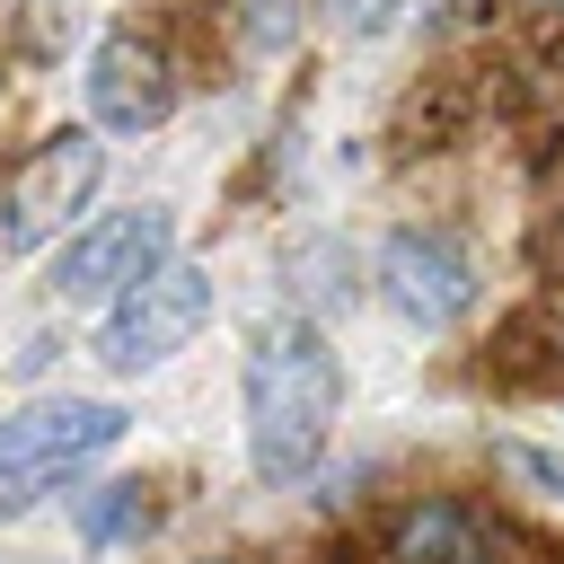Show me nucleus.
<instances>
[{
  "mask_svg": "<svg viewBox=\"0 0 564 564\" xmlns=\"http://www.w3.org/2000/svg\"><path fill=\"white\" fill-rule=\"evenodd\" d=\"M53 352H62V344H53V335H35V344L18 352V379H35V370H53Z\"/></svg>",
  "mask_w": 564,
  "mask_h": 564,
  "instance_id": "13",
  "label": "nucleus"
},
{
  "mask_svg": "<svg viewBox=\"0 0 564 564\" xmlns=\"http://www.w3.org/2000/svg\"><path fill=\"white\" fill-rule=\"evenodd\" d=\"M79 538H88V546H141V538H150V485L115 476V485L79 494Z\"/></svg>",
  "mask_w": 564,
  "mask_h": 564,
  "instance_id": "9",
  "label": "nucleus"
},
{
  "mask_svg": "<svg viewBox=\"0 0 564 564\" xmlns=\"http://www.w3.org/2000/svg\"><path fill=\"white\" fill-rule=\"evenodd\" d=\"M176 256V220L159 203L141 212H106L88 229H62V256H53V291L62 300H115L123 282H141L150 264Z\"/></svg>",
  "mask_w": 564,
  "mask_h": 564,
  "instance_id": "5",
  "label": "nucleus"
},
{
  "mask_svg": "<svg viewBox=\"0 0 564 564\" xmlns=\"http://www.w3.org/2000/svg\"><path fill=\"white\" fill-rule=\"evenodd\" d=\"M238 405H247V467L264 485H300L326 458L335 414H344V361H335V344L308 317L264 326L256 352H247Z\"/></svg>",
  "mask_w": 564,
  "mask_h": 564,
  "instance_id": "1",
  "label": "nucleus"
},
{
  "mask_svg": "<svg viewBox=\"0 0 564 564\" xmlns=\"http://www.w3.org/2000/svg\"><path fill=\"white\" fill-rule=\"evenodd\" d=\"M502 467L520 485H538L546 502H564V449H538V441H502Z\"/></svg>",
  "mask_w": 564,
  "mask_h": 564,
  "instance_id": "11",
  "label": "nucleus"
},
{
  "mask_svg": "<svg viewBox=\"0 0 564 564\" xmlns=\"http://www.w3.org/2000/svg\"><path fill=\"white\" fill-rule=\"evenodd\" d=\"M79 79H88L97 132H159V123L176 115V70H167V53L141 44V35H97V53H88Z\"/></svg>",
  "mask_w": 564,
  "mask_h": 564,
  "instance_id": "7",
  "label": "nucleus"
},
{
  "mask_svg": "<svg viewBox=\"0 0 564 564\" xmlns=\"http://www.w3.org/2000/svg\"><path fill=\"white\" fill-rule=\"evenodd\" d=\"M291 26H300V0H238V35H247V53L264 62V53H282L291 44Z\"/></svg>",
  "mask_w": 564,
  "mask_h": 564,
  "instance_id": "10",
  "label": "nucleus"
},
{
  "mask_svg": "<svg viewBox=\"0 0 564 564\" xmlns=\"http://www.w3.org/2000/svg\"><path fill=\"white\" fill-rule=\"evenodd\" d=\"M370 282H379V300H388L405 326H423V335H441V326L467 317V300H476V264H467V247L441 238V229H397V238H379Z\"/></svg>",
  "mask_w": 564,
  "mask_h": 564,
  "instance_id": "6",
  "label": "nucleus"
},
{
  "mask_svg": "<svg viewBox=\"0 0 564 564\" xmlns=\"http://www.w3.org/2000/svg\"><path fill=\"white\" fill-rule=\"evenodd\" d=\"M529 9H555V18H564V0H529Z\"/></svg>",
  "mask_w": 564,
  "mask_h": 564,
  "instance_id": "14",
  "label": "nucleus"
},
{
  "mask_svg": "<svg viewBox=\"0 0 564 564\" xmlns=\"http://www.w3.org/2000/svg\"><path fill=\"white\" fill-rule=\"evenodd\" d=\"M212 564H229V555H212Z\"/></svg>",
  "mask_w": 564,
  "mask_h": 564,
  "instance_id": "15",
  "label": "nucleus"
},
{
  "mask_svg": "<svg viewBox=\"0 0 564 564\" xmlns=\"http://www.w3.org/2000/svg\"><path fill=\"white\" fill-rule=\"evenodd\" d=\"M388 555L397 564H485L494 546H485V520L467 511V502H405L397 511V529H388Z\"/></svg>",
  "mask_w": 564,
  "mask_h": 564,
  "instance_id": "8",
  "label": "nucleus"
},
{
  "mask_svg": "<svg viewBox=\"0 0 564 564\" xmlns=\"http://www.w3.org/2000/svg\"><path fill=\"white\" fill-rule=\"evenodd\" d=\"M123 432H132V414L115 397H35V405H18L0 423V520L35 511L53 485H70Z\"/></svg>",
  "mask_w": 564,
  "mask_h": 564,
  "instance_id": "2",
  "label": "nucleus"
},
{
  "mask_svg": "<svg viewBox=\"0 0 564 564\" xmlns=\"http://www.w3.org/2000/svg\"><path fill=\"white\" fill-rule=\"evenodd\" d=\"M326 18H335L344 35H388V26L405 18V0H326Z\"/></svg>",
  "mask_w": 564,
  "mask_h": 564,
  "instance_id": "12",
  "label": "nucleus"
},
{
  "mask_svg": "<svg viewBox=\"0 0 564 564\" xmlns=\"http://www.w3.org/2000/svg\"><path fill=\"white\" fill-rule=\"evenodd\" d=\"M106 176V141L97 132H53L18 159V176L0 185V256H35L70 229V212H88Z\"/></svg>",
  "mask_w": 564,
  "mask_h": 564,
  "instance_id": "4",
  "label": "nucleus"
},
{
  "mask_svg": "<svg viewBox=\"0 0 564 564\" xmlns=\"http://www.w3.org/2000/svg\"><path fill=\"white\" fill-rule=\"evenodd\" d=\"M485 564H494V555H485Z\"/></svg>",
  "mask_w": 564,
  "mask_h": 564,
  "instance_id": "16",
  "label": "nucleus"
},
{
  "mask_svg": "<svg viewBox=\"0 0 564 564\" xmlns=\"http://www.w3.org/2000/svg\"><path fill=\"white\" fill-rule=\"evenodd\" d=\"M203 317H212V273L185 264V256H167V264H150L141 282H123V291L106 300V317H97V361H106L115 379H141V370H159L167 352H185V344L203 335Z\"/></svg>",
  "mask_w": 564,
  "mask_h": 564,
  "instance_id": "3",
  "label": "nucleus"
}]
</instances>
